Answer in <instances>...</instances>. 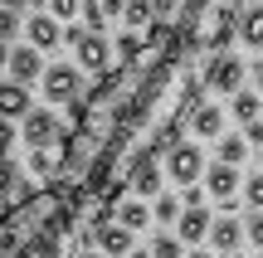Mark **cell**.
I'll use <instances>...</instances> for the list:
<instances>
[{
  "instance_id": "d6a6232c",
  "label": "cell",
  "mask_w": 263,
  "mask_h": 258,
  "mask_svg": "<svg viewBox=\"0 0 263 258\" xmlns=\"http://www.w3.org/2000/svg\"><path fill=\"white\" fill-rule=\"evenodd\" d=\"M254 88H258V93H263V58H258V64H254Z\"/></svg>"
},
{
  "instance_id": "836d02e7",
  "label": "cell",
  "mask_w": 263,
  "mask_h": 258,
  "mask_svg": "<svg viewBox=\"0 0 263 258\" xmlns=\"http://www.w3.org/2000/svg\"><path fill=\"white\" fill-rule=\"evenodd\" d=\"M0 5H10V10H29V0H0Z\"/></svg>"
},
{
  "instance_id": "1f68e13d",
  "label": "cell",
  "mask_w": 263,
  "mask_h": 258,
  "mask_svg": "<svg viewBox=\"0 0 263 258\" xmlns=\"http://www.w3.org/2000/svg\"><path fill=\"white\" fill-rule=\"evenodd\" d=\"M10 49H15V44H10V39H0V68H10Z\"/></svg>"
},
{
  "instance_id": "9a60e30c",
  "label": "cell",
  "mask_w": 263,
  "mask_h": 258,
  "mask_svg": "<svg viewBox=\"0 0 263 258\" xmlns=\"http://www.w3.org/2000/svg\"><path fill=\"white\" fill-rule=\"evenodd\" d=\"M239 39L249 49H263V0H249L244 15H239Z\"/></svg>"
},
{
  "instance_id": "484cf974",
  "label": "cell",
  "mask_w": 263,
  "mask_h": 258,
  "mask_svg": "<svg viewBox=\"0 0 263 258\" xmlns=\"http://www.w3.org/2000/svg\"><path fill=\"white\" fill-rule=\"evenodd\" d=\"M185 5H195V0H156V15H161V19H171V25H176V19L185 15Z\"/></svg>"
},
{
  "instance_id": "5bb4252c",
  "label": "cell",
  "mask_w": 263,
  "mask_h": 258,
  "mask_svg": "<svg viewBox=\"0 0 263 258\" xmlns=\"http://www.w3.org/2000/svg\"><path fill=\"white\" fill-rule=\"evenodd\" d=\"M161 181H166V166L156 161V156H146V161L132 171V190L146 200V195H161Z\"/></svg>"
},
{
  "instance_id": "d6986e66",
  "label": "cell",
  "mask_w": 263,
  "mask_h": 258,
  "mask_svg": "<svg viewBox=\"0 0 263 258\" xmlns=\"http://www.w3.org/2000/svg\"><path fill=\"white\" fill-rule=\"evenodd\" d=\"M229 112H234V122H239V127L254 122V117H263V93H258V88H254V93H249V88H239L234 103H229Z\"/></svg>"
},
{
  "instance_id": "8d00e7d4",
  "label": "cell",
  "mask_w": 263,
  "mask_h": 258,
  "mask_svg": "<svg viewBox=\"0 0 263 258\" xmlns=\"http://www.w3.org/2000/svg\"><path fill=\"white\" fill-rule=\"evenodd\" d=\"M127 258H151V249H132V253H127Z\"/></svg>"
},
{
  "instance_id": "9c48e42d",
  "label": "cell",
  "mask_w": 263,
  "mask_h": 258,
  "mask_svg": "<svg viewBox=\"0 0 263 258\" xmlns=\"http://www.w3.org/2000/svg\"><path fill=\"white\" fill-rule=\"evenodd\" d=\"M132 234H137V229H127L122 220H107V224H98V229H93V244H98L107 258H127L132 249H137V244H132Z\"/></svg>"
},
{
  "instance_id": "7402d4cb",
  "label": "cell",
  "mask_w": 263,
  "mask_h": 258,
  "mask_svg": "<svg viewBox=\"0 0 263 258\" xmlns=\"http://www.w3.org/2000/svg\"><path fill=\"white\" fill-rule=\"evenodd\" d=\"M151 258H185V239L180 234H156L151 239Z\"/></svg>"
},
{
  "instance_id": "30bf717a",
  "label": "cell",
  "mask_w": 263,
  "mask_h": 258,
  "mask_svg": "<svg viewBox=\"0 0 263 258\" xmlns=\"http://www.w3.org/2000/svg\"><path fill=\"white\" fill-rule=\"evenodd\" d=\"M249 239V229H244V220H234V214H219L215 224H210V249H215L219 258L224 253H239V244Z\"/></svg>"
},
{
  "instance_id": "ffe728a7",
  "label": "cell",
  "mask_w": 263,
  "mask_h": 258,
  "mask_svg": "<svg viewBox=\"0 0 263 258\" xmlns=\"http://www.w3.org/2000/svg\"><path fill=\"white\" fill-rule=\"evenodd\" d=\"M156 19H161V15H156V0H127V15H122L127 29H141V34H146Z\"/></svg>"
},
{
  "instance_id": "ba28073f",
  "label": "cell",
  "mask_w": 263,
  "mask_h": 258,
  "mask_svg": "<svg viewBox=\"0 0 263 258\" xmlns=\"http://www.w3.org/2000/svg\"><path fill=\"white\" fill-rule=\"evenodd\" d=\"M44 58H39V49L34 44H15V49H10V68H5V73H10V83H39V78H44Z\"/></svg>"
},
{
  "instance_id": "ac0fdd59",
  "label": "cell",
  "mask_w": 263,
  "mask_h": 258,
  "mask_svg": "<svg viewBox=\"0 0 263 258\" xmlns=\"http://www.w3.org/2000/svg\"><path fill=\"white\" fill-rule=\"evenodd\" d=\"M117 220H122L127 229H146V224L156 220V210H151V205L137 195V200H117Z\"/></svg>"
},
{
  "instance_id": "7c38bea8",
  "label": "cell",
  "mask_w": 263,
  "mask_h": 258,
  "mask_svg": "<svg viewBox=\"0 0 263 258\" xmlns=\"http://www.w3.org/2000/svg\"><path fill=\"white\" fill-rule=\"evenodd\" d=\"M190 132H195V136H205V142H219V136H224V107L200 97V103H195V112H190Z\"/></svg>"
},
{
  "instance_id": "603a6c76",
  "label": "cell",
  "mask_w": 263,
  "mask_h": 258,
  "mask_svg": "<svg viewBox=\"0 0 263 258\" xmlns=\"http://www.w3.org/2000/svg\"><path fill=\"white\" fill-rule=\"evenodd\" d=\"M151 210H156L161 224H176L180 210H185V200H180V195H156V200H151Z\"/></svg>"
},
{
  "instance_id": "f546056e",
  "label": "cell",
  "mask_w": 263,
  "mask_h": 258,
  "mask_svg": "<svg viewBox=\"0 0 263 258\" xmlns=\"http://www.w3.org/2000/svg\"><path fill=\"white\" fill-rule=\"evenodd\" d=\"M244 136H249V146H263V117H254V122H244Z\"/></svg>"
},
{
  "instance_id": "4dcf8cb0",
  "label": "cell",
  "mask_w": 263,
  "mask_h": 258,
  "mask_svg": "<svg viewBox=\"0 0 263 258\" xmlns=\"http://www.w3.org/2000/svg\"><path fill=\"white\" fill-rule=\"evenodd\" d=\"M103 10H107V19H122L127 15V0H103Z\"/></svg>"
},
{
  "instance_id": "f35d334b",
  "label": "cell",
  "mask_w": 263,
  "mask_h": 258,
  "mask_svg": "<svg viewBox=\"0 0 263 258\" xmlns=\"http://www.w3.org/2000/svg\"><path fill=\"white\" fill-rule=\"evenodd\" d=\"M258 171H263V146H258Z\"/></svg>"
},
{
  "instance_id": "8fae6325",
  "label": "cell",
  "mask_w": 263,
  "mask_h": 258,
  "mask_svg": "<svg viewBox=\"0 0 263 258\" xmlns=\"http://www.w3.org/2000/svg\"><path fill=\"white\" fill-rule=\"evenodd\" d=\"M59 132H64V122H59L49 107H29L25 112V146H44V142H54Z\"/></svg>"
},
{
  "instance_id": "6da1fadb",
  "label": "cell",
  "mask_w": 263,
  "mask_h": 258,
  "mask_svg": "<svg viewBox=\"0 0 263 258\" xmlns=\"http://www.w3.org/2000/svg\"><path fill=\"white\" fill-rule=\"evenodd\" d=\"M68 146H73V127H64V132L54 136V142H44V146H29V171L39 175V181H64V171H68Z\"/></svg>"
},
{
  "instance_id": "e575fe53",
  "label": "cell",
  "mask_w": 263,
  "mask_h": 258,
  "mask_svg": "<svg viewBox=\"0 0 263 258\" xmlns=\"http://www.w3.org/2000/svg\"><path fill=\"white\" fill-rule=\"evenodd\" d=\"M78 258H107L103 249H83V253H78Z\"/></svg>"
},
{
  "instance_id": "4fadbf2b",
  "label": "cell",
  "mask_w": 263,
  "mask_h": 258,
  "mask_svg": "<svg viewBox=\"0 0 263 258\" xmlns=\"http://www.w3.org/2000/svg\"><path fill=\"white\" fill-rule=\"evenodd\" d=\"M210 224H215V214H210L205 205H185L180 220H176V234H180L185 244H205V239H210Z\"/></svg>"
},
{
  "instance_id": "7a4b0ae2",
  "label": "cell",
  "mask_w": 263,
  "mask_h": 258,
  "mask_svg": "<svg viewBox=\"0 0 263 258\" xmlns=\"http://www.w3.org/2000/svg\"><path fill=\"white\" fill-rule=\"evenodd\" d=\"M200 83H205L210 93H229V97H234L239 88H244V58L229 54V49L210 54V58H205V73H200Z\"/></svg>"
},
{
  "instance_id": "5b68a950",
  "label": "cell",
  "mask_w": 263,
  "mask_h": 258,
  "mask_svg": "<svg viewBox=\"0 0 263 258\" xmlns=\"http://www.w3.org/2000/svg\"><path fill=\"white\" fill-rule=\"evenodd\" d=\"M112 54L117 49L103 39V29H83V39L73 44V64L83 68V73H107V68H112Z\"/></svg>"
},
{
  "instance_id": "3957f363",
  "label": "cell",
  "mask_w": 263,
  "mask_h": 258,
  "mask_svg": "<svg viewBox=\"0 0 263 258\" xmlns=\"http://www.w3.org/2000/svg\"><path fill=\"white\" fill-rule=\"evenodd\" d=\"M166 181L180 185V190H185V185H200L205 181V151L190 146V142H176L166 151Z\"/></svg>"
},
{
  "instance_id": "74e56055",
  "label": "cell",
  "mask_w": 263,
  "mask_h": 258,
  "mask_svg": "<svg viewBox=\"0 0 263 258\" xmlns=\"http://www.w3.org/2000/svg\"><path fill=\"white\" fill-rule=\"evenodd\" d=\"M44 5H49V0H29V10H44Z\"/></svg>"
},
{
  "instance_id": "d590c367",
  "label": "cell",
  "mask_w": 263,
  "mask_h": 258,
  "mask_svg": "<svg viewBox=\"0 0 263 258\" xmlns=\"http://www.w3.org/2000/svg\"><path fill=\"white\" fill-rule=\"evenodd\" d=\"M185 258H215V253H205V249H190V253H185Z\"/></svg>"
},
{
  "instance_id": "cb8c5ba5",
  "label": "cell",
  "mask_w": 263,
  "mask_h": 258,
  "mask_svg": "<svg viewBox=\"0 0 263 258\" xmlns=\"http://www.w3.org/2000/svg\"><path fill=\"white\" fill-rule=\"evenodd\" d=\"M83 10V0H49V15L64 19V25H73V15Z\"/></svg>"
},
{
  "instance_id": "277c9868",
  "label": "cell",
  "mask_w": 263,
  "mask_h": 258,
  "mask_svg": "<svg viewBox=\"0 0 263 258\" xmlns=\"http://www.w3.org/2000/svg\"><path fill=\"white\" fill-rule=\"evenodd\" d=\"M39 83H44V97H49V103H59V107H64V103H78V97H83V68H78V64H49Z\"/></svg>"
},
{
  "instance_id": "f1b7e54d",
  "label": "cell",
  "mask_w": 263,
  "mask_h": 258,
  "mask_svg": "<svg viewBox=\"0 0 263 258\" xmlns=\"http://www.w3.org/2000/svg\"><path fill=\"white\" fill-rule=\"evenodd\" d=\"M10 146H15V127L10 117H0V156H10Z\"/></svg>"
},
{
  "instance_id": "4316f807",
  "label": "cell",
  "mask_w": 263,
  "mask_h": 258,
  "mask_svg": "<svg viewBox=\"0 0 263 258\" xmlns=\"http://www.w3.org/2000/svg\"><path fill=\"white\" fill-rule=\"evenodd\" d=\"M244 229H249V244H254V253H263V210H254L244 220Z\"/></svg>"
},
{
  "instance_id": "8992f818",
  "label": "cell",
  "mask_w": 263,
  "mask_h": 258,
  "mask_svg": "<svg viewBox=\"0 0 263 258\" xmlns=\"http://www.w3.org/2000/svg\"><path fill=\"white\" fill-rule=\"evenodd\" d=\"M205 190H210V200H215V205L234 210V200L244 195V181H239V166H229V161H215V166H205Z\"/></svg>"
},
{
  "instance_id": "52a82bcc",
  "label": "cell",
  "mask_w": 263,
  "mask_h": 258,
  "mask_svg": "<svg viewBox=\"0 0 263 258\" xmlns=\"http://www.w3.org/2000/svg\"><path fill=\"white\" fill-rule=\"evenodd\" d=\"M25 39L39 49V54H49V49L64 44V19L44 15V10H29V25H25Z\"/></svg>"
},
{
  "instance_id": "2e32d148",
  "label": "cell",
  "mask_w": 263,
  "mask_h": 258,
  "mask_svg": "<svg viewBox=\"0 0 263 258\" xmlns=\"http://www.w3.org/2000/svg\"><path fill=\"white\" fill-rule=\"evenodd\" d=\"M25 195H34V190H29V185H20V166L10 161V156H0V200L15 205V200H25Z\"/></svg>"
},
{
  "instance_id": "44dd1931",
  "label": "cell",
  "mask_w": 263,
  "mask_h": 258,
  "mask_svg": "<svg viewBox=\"0 0 263 258\" xmlns=\"http://www.w3.org/2000/svg\"><path fill=\"white\" fill-rule=\"evenodd\" d=\"M215 151H219V161L239 166V161H244V156H249V136H244V132H224V136H219V142H215Z\"/></svg>"
},
{
  "instance_id": "e0dca14e",
  "label": "cell",
  "mask_w": 263,
  "mask_h": 258,
  "mask_svg": "<svg viewBox=\"0 0 263 258\" xmlns=\"http://www.w3.org/2000/svg\"><path fill=\"white\" fill-rule=\"evenodd\" d=\"M29 112V88L25 83H0V117H25Z\"/></svg>"
},
{
  "instance_id": "83f0119b",
  "label": "cell",
  "mask_w": 263,
  "mask_h": 258,
  "mask_svg": "<svg viewBox=\"0 0 263 258\" xmlns=\"http://www.w3.org/2000/svg\"><path fill=\"white\" fill-rule=\"evenodd\" d=\"M15 34H20V10L0 5V39H15Z\"/></svg>"
},
{
  "instance_id": "d4e9b609",
  "label": "cell",
  "mask_w": 263,
  "mask_h": 258,
  "mask_svg": "<svg viewBox=\"0 0 263 258\" xmlns=\"http://www.w3.org/2000/svg\"><path fill=\"white\" fill-rule=\"evenodd\" d=\"M244 200H249V210H263V171L244 181Z\"/></svg>"
}]
</instances>
